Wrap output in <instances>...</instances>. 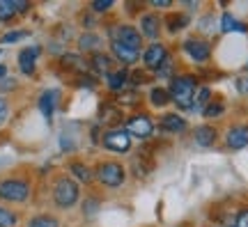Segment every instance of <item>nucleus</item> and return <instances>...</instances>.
Wrapping results in <instances>:
<instances>
[{
    "mask_svg": "<svg viewBox=\"0 0 248 227\" xmlns=\"http://www.w3.org/2000/svg\"><path fill=\"white\" fill-rule=\"evenodd\" d=\"M195 90H198V80L193 76H175L170 80V99L172 104L177 106L179 110H188L193 108V96H195Z\"/></svg>",
    "mask_w": 248,
    "mask_h": 227,
    "instance_id": "nucleus-1",
    "label": "nucleus"
},
{
    "mask_svg": "<svg viewBox=\"0 0 248 227\" xmlns=\"http://www.w3.org/2000/svg\"><path fill=\"white\" fill-rule=\"evenodd\" d=\"M80 200L78 182L71 177H58L53 183V202L58 209H74Z\"/></svg>",
    "mask_w": 248,
    "mask_h": 227,
    "instance_id": "nucleus-2",
    "label": "nucleus"
},
{
    "mask_svg": "<svg viewBox=\"0 0 248 227\" xmlns=\"http://www.w3.org/2000/svg\"><path fill=\"white\" fill-rule=\"evenodd\" d=\"M94 179L101 186H106V188H120L124 183V179H126V170L117 161H101L94 167Z\"/></svg>",
    "mask_w": 248,
    "mask_h": 227,
    "instance_id": "nucleus-3",
    "label": "nucleus"
},
{
    "mask_svg": "<svg viewBox=\"0 0 248 227\" xmlns=\"http://www.w3.org/2000/svg\"><path fill=\"white\" fill-rule=\"evenodd\" d=\"M28 197H30V182L28 179H18V177L0 179V200L23 204V202H28Z\"/></svg>",
    "mask_w": 248,
    "mask_h": 227,
    "instance_id": "nucleus-4",
    "label": "nucleus"
},
{
    "mask_svg": "<svg viewBox=\"0 0 248 227\" xmlns=\"http://www.w3.org/2000/svg\"><path fill=\"white\" fill-rule=\"evenodd\" d=\"M110 42H120L122 46L133 48V51H140V48H142L140 30H138V28H133V26H129V23L110 28Z\"/></svg>",
    "mask_w": 248,
    "mask_h": 227,
    "instance_id": "nucleus-5",
    "label": "nucleus"
},
{
    "mask_svg": "<svg viewBox=\"0 0 248 227\" xmlns=\"http://www.w3.org/2000/svg\"><path fill=\"white\" fill-rule=\"evenodd\" d=\"M104 149L113 151V154H129L131 149V136L124 131V129H108L101 138Z\"/></svg>",
    "mask_w": 248,
    "mask_h": 227,
    "instance_id": "nucleus-6",
    "label": "nucleus"
},
{
    "mask_svg": "<svg viewBox=\"0 0 248 227\" xmlns=\"http://www.w3.org/2000/svg\"><path fill=\"white\" fill-rule=\"evenodd\" d=\"M184 53L188 55V60H193L195 64H204V62L212 58V46L207 44L204 39H186L184 42Z\"/></svg>",
    "mask_w": 248,
    "mask_h": 227,
    "instance_id": "nucleus-7",
    "label": "nucleus"
},
{
    "mask_svg": "<svg viewBox=\"0 0 248 227\" xmlns=\"http://www.w3.org/2000/svg\"><path fill=\"white\" fill-rule=\"evenodd\" d=\"M168 48L161 44V42H154V44H150L147 48H145V53H142V62H145V67L147 69H154L159 71L163 64H166V60H168Z\"/></svg>",
    "mask_w": 248,
    "mask_h": 227,
    "instance_id": "nucleus-8",
    "label": "nucleus"
},
{
    "mask_svg": "<svg viewBox=\"0 0 248 227\" xmlns=\"http://www.w3.org/2000/svg\"><path fill=\"white\" fill-rule=\"evenodd\" d=\"M124 131L129 133L131 138H140V140H147L154 133V124L147 115H133L131 120L126 122V129Z\"/></svg>",
    "mask_w": 248,
    "mask_h": 227,
    "instance_id": "nucleus-9",
    "label": "nucleus"
},
{
    "mask_svg": "<svg viewBox=\"0 0 248 227\" xmlns=\"http://www.w3.org/2000/svg\"><path fill=\"white\" fill-rule=\"evenodd\" d=\"M225 147L232 151L248 147V124H232L225 133Z\"/></svg>",
    "mask_w": 248,
    "mask_h": 227,
    "instance_id": "nucleus-10",
    "label": "nucleus"
},
{
    "mask_svg": "<svg viewBox=\"0 0 248 227\" xmlns=\"http://www.w3.org/2000/svg\"><path fill=\"white\" fill-rule=\"evenodd\" d=\"M161 23H163L161 14H154V12L145 14V16L140 18V35H142V39H150L152 44H154V42H159Z\"/></svg>",
    "mask_w": 248,
    "mask_h": 227,
    "instance_id": "nucleus-11",
    "label": "nucleus"
},
{
    "mask_svg": "<svg viewBox=\"0 0 248 227\" xmlns=\"http://www.w3.org/2000/svg\"><path fill=\"white\" fill-rule=\"evenodd\" d=\"M39 53H42L39 46H28V48H23V51L18 53V69L23 71L26 76H35Z\"/></svg>",
    "mask_w": 248,
    "mask_h": 227,
    "instance_id": "nucleus-12",
    "label": "nucleus"
},
{
    "mask_svg": "<svg viewBox=\"0 0 248 227\" xmlns=\"http://www.w3.org/2000/svg\"><path fill=\"white\" fill-rule=\"evenodd\" d=\"M159 129L163 133H184L188 129V124L177 113H166L159 117Z\"/></svg>",
    "mask_w": 248,
    "mask_h": 227,
    "instance_id": "nucleus-13",
    "label": "nucleus"
},
{
    "mask_svg": "<svg viewBox=\"0 0 248 227\" xmlns=\"http://www.w3.org/2000/svg\"><path fill=\"white\" fill-rule=\"evenodd\" d=\"M122 108L120 106H113V104H104L101 106V110H99V122L104 124V126H110V129H115L117 124L122 122Z\"/></svg>",
    "mask_w": 248,
    "mask_h": 227,
    "instance_id": "nucleus-14",
    "label": "nucleus"
},
{
    "mask_svg": "<svg viewBox=\"0 0 248 227\" xmlns=\"http://www.w3.org/2000/svg\"><path fill=\"white\" fill-rule=\"evenodd\" d=\"M216 138H218V133H216V129L214 126H209V124H202V126H195L193 131V140L198 147L202 149H209L214 147V142H216Z\"/></svg>",
    "mask_w": 248,
    "mask_h": 227,
    "instance_id": "nucleus-15",
    "label": "nucleus"
},
{
    "mask_svg": "<svg viewBox=\"0 0 248 227\" xmlns=\"http://www.w3.org/2000/svg\"><path fill=\"white\" fill-rule=\"evenodd\" d=\"M88 67L94 71V74H99V76H108V74L113 71V60H110V55H106V53L94 51L90 55Z\"/></svg>",
    "mask_w": 248,
    "mask_h": 227,
    "instance_id": "nucleus-16",
    "label": "nucleus"
},
{
    "mask_svg": "<svg viewBox=\"0 0 248 227\" xmlns=\"http://www.w3.org/2000/svg\"><path fill=\"white\" fill-rule=\"evenodd\" d=\"M110 53L115 55V60L120 64H136L138 58H140V51H133V48H126L120 42H110Z\"/></svg>",
    "mask_w": 248,
    "mask_h": 227,
    "instance_id": "nucleus-17",
    "label": "nucleus"
},
{
    "mask_svg": "<svg viewBox=\"0 0 248 227\" xmlns=\"http://www.w3.org/2000/svg\"><path fill=\"white\" fill-rule=\"evenodd\" d=\"M55 106H58V92L55 90H46L44 94L39 96V110H42V115L48 122H51V117L55 113Z\"/></svg>",
    "mask_w": 248,
    "mask_h": 227,
    "instance_id": "nucleus-18",
    "label": "nucleus"
},
{
    "mask_svg": "<svg viewBox=\"0 0 248 227\" xmlns=\"http://www.w3.org/2000/svg\"><path fill=\"white\" fill-rule=\"evenodd\" d=\"M126 80H129V71L126 69H117V71H110L106 76V83L110 92H122V88L126 85Z\"/></svg>",
    "mask_w": 248,
    "mask_h": 227,
    "instance_id": "nucleus-19",
    "label": "nucleus"
},
{
    "mask_svg": "<svg viewBox=\"0 0 248 227\" xmlns=\"http://www.w3.org/2000/svg\"><path fill=\"white\" fill-rule=\"evenodd\" d=\"M212 101V90L209 88H198L195 90V96H193V108L191 113H202L204 106Z\"/></svg>",
    "mask_w": 248,
    "mask_h": 227,
    "instance_id": "nucleus-20",
    "label": "nucleus"
},
{
    "mask_svg": "<svg viewBox=\"0 0 248 227\" xmlns=\"http://www.w3.org/2000/svg\"><path fill=\"white\" fill-rule=\"evenodd\" d=\"M69 170H71V175L76 177L80 183H90L92 179H94V172H92V170H90L85 163H78V161H74V163L69 166Z\"/></svg>",
    "mask_w": 248,
    "mask_h": 227,
    "instance_id": "nucleus-21",
    "label": "nucleus"
},
{
    "mask_svg": "<svg viewBox=\"0 0 248 227\" xmlns=\"http://www.w3.org/2000/svg\"><path fill=\"white\" fill-rule=\"evenodd\" d=\"M150 101H152V106H156V108H166L168 104H172V99H170V92H168L166 88H152Z\"/></svg>",
    "mask_w": 248,
    "mask_h": 227,
    "instance_id": "nucleus-22",
    "label": "nucleus"
},
{
    "mask_svg": "<svg viewBox=\"0 0 248 227\" xmlns=\"http://www.w3.org/2000/svg\"><path fill=\"white\" fill-rule=\"evenodd\" d=\"M221 32H246V26L239 23L237 18L232 16V14H223L221 16Z\"/></svg>",
    "mask_w": 248,
    "mask_h": 227,
    "instance_id": "nucleus-23",
    "label": "nucleus"
},
{
    "mask_svg": "<svg viewBox=\"0 0 248 227\" xmlns=\"http://www.w3.org/2000/svg\"><path fill=\"white\" fill-rule=\"evenodd\" d=\"M163 21H166V26H168V32H177V30L188 26L191 18L186 16V14H168Z\"/></svg>",
    "mask_w": 248,
    "mask_h": 227,
    "instance_id": "nucleus-24",
    "label": "nucleus"
},
{
    "mask_svg": "<svg viewBox=\"0 0 248 227\" xmlns=\"http://www.w3.org/2000/svg\"><path fill=\"white\" fill-rule=\"evenodd\" d=\"M223 113H225V101H223V99H212L209 104L204 106V110H202V115L207 117V120L221 117Z\"/></svg>",
    "mask_w": 248,
    "mask_h": 227,
    "instance_id": "nucleus-25",
    "label": "nucleus"
},
{
    "mask_svg": "<svg viewBox=\"0 0 248 227\" xmlns=\"http://www.w3.org/2000/svg\"><path fill=\"white\" fill-rule=\"evenodd\" d=\"M99 44H101V39H99L94 32H85V35H80V39H78L80 51H92V48H97Z\"/></svg>",
    "mask_w": 248,
    "mask_h": 227,
    "instance_id": "nucleus-26",
    "label": "nucleus"
},
{
    "mask_svg": "<svg viewBox=\"0 0 248 227\" xmlns=\"http://www.w3.org/2000/svg\"><path fill=\"white\" fill-rule=\"evenodd\" d=\"M138 101H140V92H136V90H126V92H122V94L117 96L120 108H124V106H136Z\"/></svg>",
    "mask_w": 248,
    "mask_h": 227,
    "instance_id": "nucleus-27",
    "label": "nucleus"
},
{
    "mask_svg": "<svg viewBox=\"0 0 248 227\" xmlns=\"http://www.w3.org/2000/svg\"><path fill=\"white\" fill-rule=\"evenodd\" d=\"M16 18V12L12 7V0H0V21L2 23H9Z\"/></svg>",
    "mask_w": 248,
    "mask_h": 227,
    "instance_id": "nucleus-28",
    "label": "nucleus"
},
{
    "mask_svg": "<svg viewBox=\"0 0 248 227\" xmlns=\"http://www.w3.org/2000/svg\"><path fill=\"white\" fill-rule=\"evenodd\" d=\"M28 227H60V223H58L55 216H46L44 213V216H35Z\"/></svg>",
    "mask_w": 248,
    "mask_h": 227,
    "instance_id": "nucleus-29",
    "label": "nucleus"
},
{
    "mask_svg": "<svg viewBox=\"0 0 248 227\" xmlns=\"http://www.w3.org/2000/svg\"><path fill=\"white\" fill-rule=\"evenodd\" d=\"M16 213L14 211L5 209V207H0V227H14L16 225Z\"/></svg>",
    "mask_w": 248,
    "mask_h": 227,
    "instance_id": "nucleus-30",
    "label": "nucleus"
},
{
    "mask_svg": "<svg viewBox=\"0 0 248 227\" xmlns=\"http://www.w3.org/2000/svg\"><path fill=\"white\" fill-rule=\"evenodd\" d=\"M23 37H28L26 30H9V32H5V35L0 37V42H2V44H16Z\"/></svg>",
    "mask_w": 248,
    "mask_h": 227,
    "instance_id": "nucleus-31",
    "label": "nucleus"
},
{
    "mask_svg": "<svg viewBox=\"0 0 248 227\" xmlns=\"http://www.w3.org/2000/svg\"><path fill=\"white\" fill-rule=\"evenodd\" d=\"M232 227H248V209H241L234 218V225Z\"/></svg>",
    "mask_w": 248,
    "mask_h": 227,
    "instance_id": "nucleus-32",
    "label": "nucleus"
},
{
    "mask_svg": "<svg viewBox=\"0 0 248 227\" xmlns=\"http://www.w3.org/2000/svg\"><path fill=\"white\" fill-rule=\"evenodd\" d=\"M7 117H9V104L2 99V96H0V126L7 122Z\"/></svg>",
    "mask_w": 248,
    "mask_h": 227,
    "instance_id": "nucleus-33",
    "label": "nucleus"
},
{
    "mask_svg": "<svg viewBox=\"0 0 248 227\" xmlns=\"http://www.w3.org/2000/svg\"><path fill=\"white\" fill-rule=\"evenodd\" d=\"M12 7H14L16 14H26L30 9V2H26V0H12Z\"/></svg>",
    "mask_w": 248,
    "mask_h": 227,
    "instance_id": "nucleus-34",
    "label": "nucleus"
},
{
    "mask_svg": "<svg viewBox=\"0 0 248 227\" xmlns=\"http://www.w3.org/2000/svg\"><path fill=\"white\" fill-rule=\"evenodd\" d=\"M170 74H172V60H166V64H163V67H161L159 71H156V76H159V78H168Z\"/></svg>",
    "mask_w": 248,
    "mask_h": 227,
    "instance_id": "nucleus-35",
    "label": "nucleus"
},
{
    "mask_svg": "<svg viewBox=\"0 0 248 227\" xmlns=\"http://www.w3.org/2000/svg\"><path fill=\"white\" fill-rule=\"evenodd\" d=\"M113 7V0H97V2H92V9L94 12H106V9Z\"/></svg>",
    "mask_w": 248,
    "mask_h": 227,
    "instance_id": "nucleus-36",
    "label": "nucleus"
},
{
    "mask_svg": "<svg viewBox=\"0 0 248 227\" xmlns=\"http://www.w3.org/2000/svg\"><path fill=\"white\" fill-rule=\"evenodd\" d=\"M237 90L239 94H248V78H237Z\"/></svg>",
    "mask_w": 248,
    "mask_h": 227,
    "instance_id": "nucleus-37",
    "label": "nucleus"
},
{
    "mask_svg": "<svg viewBox=\"0 0 248 227\" xmlns=\"http://www.w3.org/2000/svg\"><path fill=\"white\" fill-rule=\"evenodd\" d=\"M88 202H90V204H88V207H83V211L90 216V213H94V211L99 209V202L97 200H88Z\"/></svg>",
    "mask_w": 248,
    "mask_h": 227,
    "instance_id": "nucleus-38",
    "label": "nucleus"
},
{
    "mask_svg": "<svg viewBox=\"0 0 248 227\" xmlns=\"http://www.w3.org/2000/svg\"><path fill=\"white\" fill-rule=\"evenodd\" d=\"M152 5H154V7H170L172 2H170V0H152Z\"/></svg>",
    "mask_w": 248,
    "mask_h": 227,
    "instance_id": "nucleus-39",
    "label": "nucleus"
},
{
    "mask_svg": "<svg viewBox=\"0 0 248 227\" xmlns=\"http://www.w3.org/2000/svg\"><path fill=\"white\" fill-rule=\"evenodd\" d=\"M7 76V67L5 64H0V78H5Z\"/></svg>",
    "mask_w": 248,
    "mask_h": 227,
    "instance_id": "nucleus-40",
    "label": "nucleus"
},
{
    "mask_svg": "<svg viewBox=\"0 0 248 227\" xmlns=\"http://www.w3.org/2000/svg\"><path fill=\"white\" fill-rule=\"evenodd\" d=\"M246 69H248V64H246Z\"/></svg>",
    "mask_w": 248,
    "mask_h": 227,
    "instance_id": "nucleus-41",
    "label": "nucleus"
},
{
    "mask_svg": "<svg viewBox=\"0 0 248 227\" xmlns=\"http://www.w3.org/2000/svg\"><path fill=\"white\" fill-rule=\"evenodd\" d=\"M182 227H186V225H182Z\"/></svg>",
    "mask_w": 248,
    "mask_h": 227,
    "instance_id": "nucleus-42",
    "label": "nucleus"
}]
</instances>
